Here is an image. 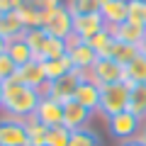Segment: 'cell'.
Segmentation results:
<instances>
[{
  "label": "cell",
  "mask_w": 146,
  "mask_h": 146,
  "mask_svg": "<svg viewBox=\"0 0 146 146\" xmlns=\"http://www.w3.org/2000/svg\"><path fill=\"white\" fill-rule=\"evenodd\" d=\"M124 80L129 85H136V83H146V56H136L129 66H124Z\"/></svg>",
  "instance_id": "24"
},
{
  "label": "cell",
  "mask_w": 146,
  "mask_h": 146,
  "mask_svg": "<svg viewBox=\"0 0 146 146\" xmlns=\"http://www.w3.org/2000/svg\"><path fill=\"white\" fill-rule=\"evenodd\" d=\"M112 42H115V36H112V32H110L107 27H105L102 32H98L95 36H90V39H88V44H90V46L95 49V51H98V56H100V58H102L105 54L110 51Z\"/></svg>",
  "instance_id": "27"
},
{
  "label": "cell",
  "mask_w": 146,
  "mask_h": 146,
  "mask_svg": "<svg viewBox=\"0 0 146 146\" xmlns=\"http://www.w3.org/2000/svg\"><path fill=\"white\" fill-rule=\"evenodd\" d=\"M34 117L42 122V124H46L49 129H51V127H61L63 124V105L56 102V100H51V98H46V95H42Z\"/></svg>",
  "instance_id": "11"
},
{
  "label": "cell",
  "mask_w": 146,
  "mask_h": 146,
  "mask_svg": "<svg viewBox=\"0 0 146 146\" xmlns=\"http://www.w3.org/2000/svg\"><path fill=\"white\" fill-rule=\"evenodd\" d=\"M141 122H144V119H139L134 112H129V110H127V112H119V115H115L112 119L107 122V127H110V134L115 136V139L127 141V139H134V136L139 134Z\"/></svg>",
  "instance_id": "7"
},
{
  "label": "cell",
  "mask_w": 146,
  "mask_h": 146,
  "mask_svg": "<svg viewBox=\"0 0 146 146\" xmlns=\"http://www.w3.org/2000/svg\"><path fill=\"white\" fill-rule=\"evenodd\" d=\"M136 136H139V139H141V141L146 144V119L141 122V129H139V134H136Z\"/></svg>",
  "instance_id": "34"
},
{
  "label": "cell",
  "mask_w": 146,
  "mask_h": 146,
  "mask_svg": "<svg viewBox=\"0 0 146 146\" xmlns=\"http://www.w3.org/2000/svg\"><path fill=\"white\" fill-rule=\"evenodd\" d=\"M25 42H27V46L32 49L34 58H36V61H42V51H44V46H46V42H49L46 29H44V27H34V29H27V32H25Z\"/></svg>",
  "instance_id": "21"
},
{
  "label": "cell",
  "mask_w": 146,
  "mask_h": 146,
  "mask_svg": "<svg viewBox=\"0 0 146 146\" xmlns=\"http://www.w3.org/2000/svg\"><path fill=\"white\" fill-rule=\"evenodd\" d=\"M0 102H3V83H0Z\"/></svg>",
  "instance_id": "38"
},
{
  "label": "cell",
  "mask_w": 146,
  "mask_h": 146,
  "mask_svg": "<svg viewBox=\"0 0 146 146\" xmlns=\"http://www.w3.org/2000/svg\"><path fill=\"white\" fill-rule=\"evenodd\" d=\"M17 17H20V22L25 25V29H34V27H44V20H46V12L39 10V7H34L32 3H27V5L17 7Z\"/></svg>",
  "instance_id": "18"
},
{
  "label": "cell",
  "mask_w": 146,
  "mask_h": 146,
  "mask_svg": "<svg viewBox=\"0 0 146 146\" xmlns=\"http://www.w3.org/2000/svg\"><path fill=\"white\" fill-rule=\"evenodd\" d=\"M105 20L100 12H90V15H80V17H73V36H78L83 42H88L90 36H95L98 32L105 29Z\"/></svg>",
  "instance_id": "12"
},
{
  "label": "cell",
  "mask_w": 146,
  "mask_h": 146,
  "mask_svg": "<svg viewBox=\"0 0 146 146\" xmlns=\"http://www.w3.org/2000/svg\"><path fill=\"white\" fill-rule=\"evenodd\" d=\"M100 90H102V88H100L93 78L85 76V78L78 83V88H76L73 100H76L78 105H83L85 110H90V112H98V110H100Z\"/></svg>",
  "instance_id": "13"
},
{
  "label": "cell",
  "mask_w": 146,
  "mask_h": 146,
  "mask_svg": "<svg viewBox=\"0 0 146 146\" xmlns=\"http://www.w3.org/2000/svg\"><path fill=\"white\" fill-rule=\"evenodd\" d=\"M63 5L68 7L73 17H80V15H90V12H100L98 0H66Z\"/></svg>",
  "instance_id": "26"
},
{
  "label": "cell",
  "mask_w": 146,
  "mask_h": 146,
  "mask_svg": "<svg viewBox=\"0 0 146 146\" xmlns=\"http://www.w3.org/2000/svg\"><path fill=\"white\" fill-rule=\"evenodd\" d=\"M46 12V20H44V29H46L49 36H58V39H68L73 34V15L68 12V7L56 5L51 10H44Z\"/></svg>",
  "instance_id": "5"
},
{
  "label": "cell",
  "mask_w": 146,
  "mask_h": 146,
  "mask_svg": "<svg viewBox=\"0 0 146 146\" xmlns=\"http://www.w3.org/2000/svg\"><path fill=\"white\" fill-rule=\"evenodd\" d=\"M119 146H146V144L139 139V136H134V139H127V141H122Z\"/></svg>",
  "instance_id": "33"
},
{
  "label": "cell",
  "mask_w": 146,
  "mask_h": 146,
  "mask_svg": "<svg viewBox=\"0 0 146 146\" xmlns=\"http://www.w3.org/2000/svg\"><path fill=\"white\" fill-rule=\"evenodd\" d=\"M139 56V46H134V44H127V42H112V46H110V51L105 54L102 58H112L115 63H119L122 68L129 66L134 58Z\"/></svg>",
  "instance_id": "16"
},
{
  "label": "cell",
  "mask_w": 146,
  "mask_h": 146,
  "mask_svg": "<svg viewBox=\"0 0 146 146\" xmlns=\"http://www.w3.org/2000/svg\"><path fill=\"white\" fill-rule=\"evenodd\" d=\"M110 32H112V36H115L117 42H127V44H134V46H139L141 39L146 36V27L144 25H136V22H122V25L117 27H107Z\"/></svg>",
  "instance_id": "14"
},
{
  "label": "cell",
  "mask_w": 146,
  "mask_h": 146,
  "mask_svg": "<svg viewBox=\"0 0 146 146\" xmlns=\"http://www.w3.org/2000/svg\"><path fill=\"white\" fill-rule=\"evenodd\" d=\"M68 146H100V136L93 129H88V127L85 129H76V131H71Z\"/></svg>",
  "instance_id": "28"
},
{
  "label": "cell",
  "mask_w": 146,
  "mask_h": 146,
  "mask_svg": "<svg viewBox=\"0 0 146 146\" xmlns=\"http://www.w3.org/2000/svg\"><path fill=\"white\" fill-rule=\"evenodd\" d=\"M5 51H7V39L0 34V54H5Z\"/></svg>",
  "instance_id": "35"
},
{
  "label": "cell",
  "mask_w": 146,
  "mask_h": 146,
  "mask_svg": "<svg viewBox=\"0 0 146 146\" xmlns=\"http://www.w3.org/2000/svg\"><path fill=\"white\" fill-rule=\"evenodd\" d=\"M15 80H20V83H25V85H29V88H34V90H39L42 93L44 88H46V76H44V66H42V61H29V63H25V66H17V71H15Z\"/></svg>",
  "instance_id": "9"
},
{
  "label": "cell",
  "mask_w": 146,
  "mask_h": 146,
  "mask_svg": "<svg viewBox=\"0 0 146 146\" xmlns=\"http://www.w3.org/2000/svg\"><path fill=\"white\" fill-rule=\"evenodd\" d=\"M129 107V83L122 80V83H115V85H102L100 90V115L105 119H112L115 115L119 112H127Z\"/></svg>",
  "instance_id": "2"
},
{
  "label": "cell",
  "mask_w": 146,
  "mask_h": 146,
  "mask_svg": "<svg viewBox=\"0 0 146 146\" xmlns=\"http://www.w3.org/2000/svg\"><path fill=\"white\" fill-rule=\"evenodd\" d=\"M88 78H93L100 88L102 85H115V83H122L124 80V68L119 63H115L112 58H98L93 71L88 73Z\"/></svg>",
  "instance_id": "8"
},
{
  "label": "cell",
  "mask_w": 146,
  "mask_h": 146,
  "mask_svg": "<svg viewBox=\"0 0 146 146\" xmlns=\"http://www.w3.org/2000/svg\"><path fill=\"white\" fill-rule=\"evenodd\" d=\"M42 66H44V76H46V80H49V83L73 71V63H71V58H68V54H66V56H61V58L42 61Z\"/></svg>",
  "instance_id": "20"
},
{
  "label": "cell",
  "mask_w": 146,
  "mask_h": 146,
  "mask_svg": "<svg viewBox=\"0 0 146 146\" xmlns=\"http://www.w3.org/2000/svg\"><path fill=\"white\" fill-rule=\"evenodd\" d=\"M127 7H129V22L146 27V0H127Z\"/></svg>",
  "instance_id": "30"
},
{
  "label": "cell",
  "mask_w": 146,
  "mask_h": 146,
  "mask_svg": "<svg viewBox=\"0 0 146 146\" xmlns=\"http://www.w3.org/2000/svg\"><path fill=\"white\" fill-rule=\"evenodd\" d=\"M7 54L12 56V61H15L17 66H25V63L34 61V54H32V49L27 46L25 36H22V39H12V42H7Z\"/></svg>",
  "instance_id": "23"
},
{
  "label": "cell",
  "mask_w": 146,
  "mask_h": 146,
  "mask_svg": "<svg viewBox=\"0 0 146 146\" xmlns=\"http://www.w3.org/2000/svg\"><path fill=\"white\" fill-rule=\"evenodd\" d=\"M42 100V93L29 85L20 83V80L10 78L3 83V102L0 110L7 117H17V119H27L36 112V105Z\"/></svg>",
  "instance_id": "1"
},
{
  "label": "cell",
  "mask_w": 146,
  "mask_h": 146,
  "mask_svg": "<svg viewBox=\"0 0 146 146\" xmlns=\"http://www.w3.org/2000/svg\"><path fill=\"white\" fill-rule=\"evenodd\" d=\"M68 54V42L66 39H58V36H49L46 46L42 51V61H51V58H61Z\"/></svg>",
  "instance_id": "25"
},
{
  "label": "cell",
  "mask_w": 146,
  "mask_h": 146,
  "mask_svg": "<svg viewBox=\"0 0 146 146\" xmlns=\"http://www.w3.org/2000/svg\"><path fill=\"white\" fill-rule=\"evenodd\" d=\"M0 146H29L25 119L7 117V115L0 119Z\"/></svg>",
  "instance_id": "6"
},
{
  "label": "cell",
  "mask_w": 146,
  "mask_h": 146,
  "mask_svg": "<svg viewBox=\"0 0 146 146\" xmlns=\"http://www.w3.org/2000/svg\"><path fill=\"white\" fill-rule=\"evenodd\" d=\"M129 112H134L139 119H146V83L129 85Z\"/></svg>",
  "instance_id": "19"
},
{
  "label": "cell",
  "mask_w": 146,
  "mask_h": 146,
  "mask_svg": "<svg viewBox=\"0 0 146 146\" xmlns=\"http://www.w3.org/2000/svg\"><path fill=\"white\" fill-rule=\"evenodd\" d=\"M25 25L20 22V17H17V12H7V15H0V34L5 36L7 42H12V39H22L25 36Z\"/></svg>",
  "instance_id": "17"
},
{
  "label": "cell",
  "mask_w": 146,
  "mask_h": 146,
  "mask_svg": "<svg viewBox=\"0 0 146 146\" xmlns=\"http://www.w3.org/2000/svg\"><path fill=\"white\" fill-rule=\"evenodd\" d=\"M15 10V5H12V0H0V15H7V12Z\"/></svg>",
  "instance_id": "32"
},
{
  "label": "cell",
  "mask_w": 146,
  "mask_h": 146,
  "mask_svg": "<svg viewBox=\"0 0 146 146\" xmlns=\"http://www.w3.org/2000/svg\"><path fill=\"white\" fill-rule=\"evenodd\" d=\"M85 78V73L76 71L73 68L71 73H66V76H61V78L51 80V83H46V88L42 90V95H46V98L56 100V102H68V100H73V95H76V88H78V83Z\"/></svg>",
  "instance_id": "3"
},
{
  "label": "cell",
  "mask_w": 146,
  "mask_h": 146,
  "mask_svg": "<svg viewBox=\"0 0 146 146\" xmlns=\"http://www.w3.org/2000/svg\"><path fill=\"white\" fill-rule=\"evenodd\" d=\"M66 42H68V58H71L73 68L88 76V73L93 71V66L98 63V58H100L98 51H95L88 42H83V39H78V36H73V34L68 36Z\"/></svg>",
  "instance_id": "4"
},
{
  "label": "cell",
  "mask_w": 146,
  "mask_h": 146,
  "mask_svg": "<svg viewBox=\"0 0 146 146\" xmlns=\"http://www.w3.org/2000/svg\"><path fill=\"white\" fill-rule=\"evenodd\" d=\"M105 3H110V0H98V5H100V7H102V5H105Z\"/></svg>",
  "instance_id": "37"
},
{
  "label": "cell",
  "mask_w": 146,
  "mask_h": 146,
  "mask_svg": "<svg viewBox=\"0 0 146 146\" xmlns=\"http://www.w3.org/2000/svg\"><path fill=\"white\" fill-rule=\"evenodd\" d=\"M15 71H17V63L12 61L10 54H0V83H5V80L15 78Z\"/></svg>",
  "instance_id": "31"
},
{
  "label": "cell",
  "mask_w": 146,
  "mask_h": 146,
  "mask_svg": "<svg viewBox=\"0 0 146 146\" xmlns=\"http://www.w3.org/2000/svg\"><path fill=\"white\" fill-rule=\"evenodd\" d=\"M27 127V136H29V146H46V134H49V127L42 124L34 115L25 119Z\"/></svg>",
  "instance_id": "22"
},
{
  "label": "cell",
  "mask_w": 146,
  "mask_h": 146,
  "mask_svg": "<svg viewBox=\"0 0 146 146\" xmlns=\"http://www.w3.org/2000/svg\"><path fill=\"white\" fill-rule=\"evenodd\" d=\"M68 141H71V129H66V127H51L46 134V146H68Z\"/></svg>",
  "instance_id": "29"
},
{
  "label": "cell",
  "mask_w": 146,
  "mask_h": 146,
  "mask_svg": "<svg viewBox=\"0 0 146 146\" xmlns=\"http://www.w3.org/2000/svg\"><path fill=\"white\" fill-rule=\"evenodd\" d=\"M139 54H141V56H146V36L141 39V44H139Z\"/></svg>",
  "instance_id": "36"
},
{
  "label": "cell",
  "mask_w": 146,
  "mask_h": 146,
  "mask_svg": "<svg viewBox=\"0 0 146 146\" xmlns=\"http://www.w3.org/2000/svg\"><path fill=\"white\" fill-rule=\"evenodd\" d=\"M100 15H102L105 25L107 27H117L122 22L129 20V7H127V0H110L100 7Z\"/></svg>",
  "instance_id": "15"
},
{
  "label": "cell",
  "mask_w": 146,
  "mask_h": 146,
  "mask_svg": "<svg viewBox=\"0 0 146 146\" xmlns=\"http://www.w3.org/2000/svg\"><path fill=\"white\" fill-rule=\"evenodd\" d=\"M95 112H90V110H85L83 105H78L76 100H68V102H63V127L71 131L76 129H85V127L90 124V119H93Z\"/></svg>",
  "instance_id": "10"
}]
</instances>
